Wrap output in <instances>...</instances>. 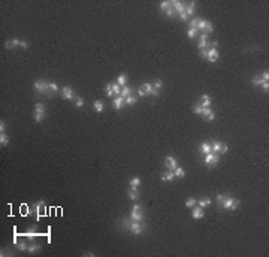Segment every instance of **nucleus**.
<instances>
[{
    "label": "nucleus",
    "instance_id": "f257e3e1",
    "mask_svg": "<svg viewBox=\"0 0 269 257\" xmlns=\"http://www.w3.org/2000/svg\"><path fill=\"white\" fill-rule=\"evenodd\" d=\"M33 88L36 93L39 94H49V82L43 81V79H36L35 84H33Z\"/></svg>",
    "mask_w": 269,
    "mask_h": 257
},
{
    "label": "nucleus",
    "instance_id": "f03ea898",
    "mask_svg": "<svg viewBox=\"0 0 269 257\" xmlns=\"http://www.w3.org/2000/svg\"><path fill=\"white\" fill-rule=\"evenodd\" d=\"M221 206H223V209H226V211H229V209H236V208L239 206V200L236 199V197L226 196V199L223 200Z\"/></svg>",
    "mask_w": 269,
    "mask_h": 257
},
{
    "label": "nucleus",
    "instance_id": "7ed1b4c3",
    "mask_svg": "<svg viewBox=\"0 0 269 257\" xmlns=\"http://www.w3.org/2000/svg\"><path fill=\"white\" fill-rule=\"evenodd\" d=\"M43 118H45V105L36 103L35 105V121L36 123H42Z\"/></svg>",
    "mask_w": 269,
    "mask_h": 257
},
{
    "label": "nucleus",
    "instance_id": "20e7f679",
    "mask_svg": "<svg viewBox=\"0 0 269 257\" xmlns=\"http://www.w3.org/2000/svg\"><path fill=\"white\" fill-rule=\"evenodd\" d=\"M205 164H208V166H215V164L218 163V160H220V157H218V154L217 153H209V154H206L205 156Z\"/></svg>",
    "mask_w": 269,
    "mask_h": 257
},
{
    "label": "nucleus",
    "instance_id": "39448f33",
    "mask_svg": "<svg viewBox=\"0 0 269 257\" xmlns=\"http://www.w3.org/2000/svg\"><path fill=\"white\" fill-rule=\"evenodd\" d=\"M129 230L132 232L133 235H141L142 230H144V226L141 224V221H130V226H129Z\"/></svg>",
    "mask_w": 269,
    "mask_h": 257
},
{
    "label": "nucleus",
    "instance_id": "423d86ee",
    "mask_svg": "<svg viewBox=\"0 0 269 257\" xmlns=\"http://www.w3.org/2000/svg\"><path fill=\"white\" fill-rule=\"evenodd\" d=\"M165 166L168 170H175L176 166H178V163H176V159L172 156H168L166 159H165Z\"/></svg>",
    "mask_w": 269,
    "mask_h": 257
},
{
    "label": "nucleus",
    "instance_id": "0eeeda50",
    "mask_svg": "<svg viewBox=\"0 0 269 257\" xmlns=\"http://www.w3.org/2000/svg\"><path fill=\"white\" fill-rule=\"evenodd\" d=\"M151 91H153V84L145 82V84H142L141 87H139L138 94H139V96H145V94H151Z\"/></svg>",
    "mask_w": 269,
    "mask_h": 257
},
{
    "label": "nucleus",
    "instance_id": "6e6552de",
    "mask_svg": "<svg viewBox=\"0 0 269 257\" xmlns=\"http://www.w3.org/2000/svg\"><path fill=\"white\" fill-rule=\"evenodd\" d=\"M61 94H63V97L66 99V100H73L75 99V94H73V90H72L69 85H66V87H63V90H61Z\"/></svg>",
    "mask_w": 269,
    "mask_h": 257
},
{
    "label": "nucleus",
    "instance_id": "1a4fd4ad",
    "mask_svg": "<svg viewBox=\"0 0 269 257\" xmlns=\"http://www.w3.org/2000/svg\"><path fill=\"white\" fill-rule=\"evenodd\" d=\"M35 212H36V220H39V218H41V217L45 214V203H43V200H41L39 203H36Z\"/></svg>",
    "mask_w": 269,
    "mask_h": 257
},
{
    "label": "nucleus",
    "instance_id": "9d476101",
    "mask_svg": "<svg viewBox=\"0 0 269 257\" xmlns=\"http://www.w3.org/2000/svg\"><path fill=\"white\" fill-rule=\"evenodd\" d=\"M172 3V8H174V11L176 12V14H182V12H186V6L182 5L181 2H178V0H174V2H170Z\"/></svg>",
    "mask_w": 269,
    "mask_h": 257
},
{
    "label": "nucleus",
    "instance_id": "9b49d317",
    "mask_svg": "<svg viewBox=\"0 0 269 257\" xmlns=\"http://www.w3.org/2000/svg\"><path fill=\"white\" fill-rule=\"evenodd\" d=\"M206 58H208L209 61H212V63L217 61L218 60V51L215 49V48H208V57Z\"/></svg>",
    "mask_w": 269,
    "mask_h": 257
},
{
    "label": "nucleus",
    "instance_id": "f8f14e48",
    "mask_svg": "<svg viewBox=\"0 0 269 257\" xmlns=\"http://www.w3.org/2000/svg\"><path fill=\"white\" fill-rule=\"evenodd\" d=\"M199 151L202 154H209V153H212V150H211V144L209 142H202L200 145H199Z\"/></svg>",
    "mask_w": 269,
    "mask_h": 257
},
{
    "label": "nucleus",
    "instance_id": "ddd939ff",
    "mask_svg": "<svg viewBox=\"0 0 269 257\" xmlns=\"http://www.w3.org/2000/svg\"><path fill=\"white\" fill-rule=\"evenodd\" d=\"M124 99L121 97V96H118V97H114V100H112V106H114V109H121L123 106H124Z\"/></svg>",
    "mask_w": 269,
    "mask_h": 257
},
{
    "label": "nucleus",
    "instance_id": "4468645a",
    "mask_svg": "<svg viewBox=\"0 0 269 257\" xmlns=\"http://www.w3.org/2000/svg\"><path fill=\"white\" fill-rule=\"evenodd\" d=\"M19 42H21V41H18V39H9V41H6L5 48L6 49H14V48L19 47Z\"/></svg>",
    "mask_w": 269,
    "mask_h": 257
},
{
    "label": "nucleus",
    "instance_id": "2eb2a0df",
    "mask_svg": "<svg viewBox=\"0 0 269 257\" xmlns=\"http://www.w3.org/2000/svg\"><path fill=\"white\" fill-rule=\"evenodd\" d=\"M192 217H193V218H202V217H203V208L193 206L192 208Z\"/></svg>",
    "mask_w": 269,
    "mask_h": 257
},
{
    "label": "nucleus",
    "instance_id": "dca6fc26",
    "mask_svg": "<svg viewBox=\"0 0 269 257\" xmlns=\"http://www.w3.org/2000/svg\"><path fill=\"white\" fill-rule=\"evenodd\" d=\"M199 105H200L202 108H209V106H211V97H209L208 94H203V96L200 97Z\"/></svg>",
    "mask_w": 269,
    "mask_h": 257
},
{
    "label": "nucleus",
    "instance_id": "f3484780",
    "mask_svg": "<svg viewBox=\"0 0 269 257\" xmlns=\"http://www.w3.org/2000/svg\"><path fill=\"white\" fill-rule=\"evenodd\" d=\"M130 220L133 221H142L144 220V214L141 211H132V214H130Z\"/></svg>",
    "mask_w": 269,
    "mask_h": 257
},
{
    "label": "nucleus",
    "instance_id": "a211bd4d",
    "mask_svg": "<svg viewBox=\"0 0 269 257\" xmlns=\"http://www.w3.org/2000/svg\"><path fill=\"white\" fill-rule=\"evenodd\" d=\"M202 117L205 118L206 121H212L214 118H215V115H214V112L209 108H205V111H203V114H202Z\"/></svg>",
    "mask_w": 269,
    "mask_h": 257
},
{
    "label": "nucleus",
    "instance_id": "6ab92c4d",
    "mask_svg": "<svg viewBox=\"0 0 269 257\" xmlns=\"http://www.w3.org/2000/svg\"><path fill=\"white\" fill-rule=\"evenodd\" d=\"M162 180H163V181H174V180H175V174H174V170H166V172H163Z\"/></svg>",
    "mask_w": 269,
    "mask_h": 257
},
{
    "label": "nucleus",
    "instance_id": "aec40b11",
    "mask_svg": "<svg viewBox=\"0 0 269 257\" xmlns=\"http://www.w3.org/2000/svg\"><path fill=\"white\" fill-rule=\"evenodd\" d=\"M209 205H211V199H209V197H202V199L198 200V206H200V208H205V206H209Z\"/></svg>",
    "mask_w": 269,
    "mask_h": 257
},
{
    "label": "nucleus",
    "instance_id": "412c9836",
    "mask_svg": "<svg viewBox=\"0 0 269 257\" xmlns=\"http://www.w3.org/2000/svg\"><path fill=\"white\" fill-rule=\"evenodd\" d=\"M127 196H129V197H130V199H132V200H138V199H139V193L136 192V188H132V187L129 188V192H127Z\"/></svg>",
    "mask_w": 269,
    "mask_h": 257
},
{
    "label": "nucleus",
    "instance_id": "4be33fe9",
    "mask_svg": "<svg viewBox=\"0 0 269 257\" xmlns=\"http://www.w3.org/2000/svg\"><path fill=\"white\" fill-rule=\"evenodd\" d=\"M211 150H212V153H220V150H221V142L220 141H212L211 142Z\"/></svg>",
    "mask_w": 269,
    "mask_h": 257
},
{
    "label": "nucleus",
    "instance_id": "5701e85b",
    "mask_svg": "<svg viewBox=\"0 0 269 257\" xmlns=\"http://www.w3.org/2000/svg\"><path fill=\"white\" fill-rule=\"evenodd\" d=\"M117 84L118 85H120V87H121V85H123V87H126V84H127V75H120V76H118L117 78Z\"/></svg>",
    "mask_w": 269,
    "mask_h": 257
},
{
    "label": "nucleus",
    "instance_id": "b1692460",
    "mask_svg": "<svg viewBox=\"0 0 269 257\" xmlns=\"http://www.w3.org/2000/svg\"><path fill=\"white\" fill-rule=\"evenodd\" d=\"M174 174H175V178H184L186 176V170L180 168V166H176V169L174 170Z\"/></svg>",
    "mask_w": 269,
    "mask_h": 257
},
{
    "label": "nucleus",
    "instance_id": "393cba45",
    "mask_svg": "<svg viewBox=\"0 0 269 257\" xmlns=\"http://www.w3.org/2000/svg\"><path fill=\"white\" fill-rule=\"evenodd\" d=\"M129 96H132V88L126 85V87H123V88H121V97H123V99H126V97H129Z\"/></svg>",
    "mask_w": 269,
    "mask_h": 257
},
{
    "label": "nucleus",
    "instance_id": "a878e982",
    "mask_svg": "<svg viewBox=\"0 0 269 257\" xmlns=\"http://www.w3.org/2000/svg\"><path fill=\"white\" fill-rule=\"evenodd\" d=\"M129 184H130V187H132V188H138V187L141 186V180L138 176H135V178H132V180L129 181Z\"/></svg>",
    "mask_w": 269,
    "mask_h": 257
},
{
    "label": "nucleus",
    "instance_id": "bb28decb",
    "mask_svg": "<svg viewBox=\"0 0 269 257\" xmlns=\"http://www.w3.org/2000/svg\"><path fill=\"white\" fill-rule=\"evenodd\" d=\"M39 250H41V245H39V244H30V245L27 247V251L29 253H37L39 251Z\"/></svg>",
    "mask_w": 269,
    "mask_h": 257
},
{
    "label": "nucleus",
    "instance_id": "cd10ccee",
    "mask_svg": "<svg viewBox=\"0 0 269 257\" xmlns=\"http://www.w3.org/2000/svg\"><path fill=\"white\" fill-rule=\"evenodd\" d=\"M93 106H94V111H96V112H103V109H105L103 103H102V102H99V100H94Z\"/></svg>",
    "mask_w": 269,
    "mask_h": 257
},
{
    "label": "nucleus",
    "instance_id": "c85d7f7f",
    "mask_svg": "<svg viewBox=\"0 0 269 257\" xmlns=\"http://www.w3.org/2000/svg\"><path fill=\"white\" fill-rule=\"evenodd\" d=\"M24 236H25V238H27V239H30V241H35V239H36V236H39V235H37V233L35 232L33 229H30V230H29V232L25 233Z\"/></svg>",
    "mask_w": 269,
    "mask_h": 257
},
{
    "label": "nucleus",
    "instance_id": "c756f323",
    "mask_svg": "<svg viewBox=\"0 0 269 257\" xmlns=\"http://www.w3.org/2000/svg\"><path fill=\"white\" fill-rule=\"evenodd\" d=\"M212 31H214V24L206 19V21H205V33H206V35H209V33H212Z\"/></svg>",
    "mask_w": 269,
    "mask_h": 257
},
{
    "label": "nucleus",
    "instance_id": "7c9ffc66",
    "mask_svg": "<svg viewBox=\"0 0 269 257\" xmlns=\"http://www.w3.org/2000/svg\"><path fill=\"white\" fill-rule=\"evenodd\" d=\"M105 94L108 97H114V91H112V84H106L105 85Z\"/></svg>",
    "mask_w": 269,
    "mask_h": 257
},
{
    "label": "nucleus",
    "instance_id": "2f4dec72",
    "mask_svg": "<svg viewBox=\"0 0 269 257\" xmlns=\"http://www.w3.org/2000/svg\"><path fill=\"white\" fill-rule=\"evenodd\" d=\"M186 205H187V208H193V206L198 205V199H194V197H188V199L186 200Z\"/></svg>",
    "mask_w": 269,
    "mask_h": 257
},
{
    "label": "nucleus",
    "instance_id": "473e14b6",
    "mask_svg": "<svg viewBox=\"0 0 269 257\" xmlns=\"http://www.w3.org/2000/svg\"><path fill=\"white\" fill-rule=\"evenodd\" d=\"M8 144H9L8 135H6V133H2V135H0V145H2V147H6Z\"/></svg>",
    "mask_w": 269,
    "mask_h": 257
},
{
    "label": "nucleus",
    "instance_id": "72a5a7b5",
    "mask_svg": "<svg viewBox=\"0 0 269 257\" xmlns=\"http://www.w3.org/2000/svg\"><path fill=\"white\" fill-rule=\"evenodd\" d=\"M198 29H192L190 27L188 29V31H187V36H188V39H194V37H198Z\"/></svg>",
    "mask_w": 269,
    "mask_h": 257
},
{
    "label": "nucleus",
    "instance_id": "f704fd0d",
    "mask_svg": "<svg viewBox=\"0 0 269 257\" xmlns=\"http://www.w3.org/2000/svg\"><path fill=\"white\" fill-rule=\"evenodd\" d=\"M170 6H172V5H170L169 0H163V2L160 3V11H162V12H165L166 9H169V8H170Z\"/></svg>",
    "mask_w": 269,
    "mask_h": 257
},
{
    "label": "nucleus",
    "instance_id": "c9c22d12",
    "mask_svg": "<svg viewBox=\"0 0 269 257\" xmlns=\"http://www.w3.org/2000/svg\"><path fill=\"white\" fill-rule=\"evenodd\" d=\"M194 11H196V9H194V3L192 2V3H190L187 8H186V14H187L188 17H190V15H194Z\"/></svg>",
    "mask_w": 269,
    "mask_h": 257
},
{
    "label": "nucleus",
    "instance_id": "e433bc0d",
    "mask_svg": "<svg viewBox=\"0 0 269 257\" xmlns=\"http://www.w3.org/2000/svg\"><path fill=\"white\" fill-rule=\"evenodd\" d=\"M112 91H114V96L118 97V96H121V87L118 84H112Z\"/></svg>",
    "mask_w": 269,
    "mask_h": 257
},
{
    "label": "nucleus",
    "instance_id": "4c0bfd02",
    "mask_svg": "<svg viewBox=\"0 0 269 257\" xmlns=\"http://www.w3.org/2000/svg\"><path fill=\"white\" fill-rule=\"evenodd\" d=\"M170 5H172V3H170ZM163 14H165L166 17H169V18H174V17L176 15V12L174 11V8H172V6H170V8H169V9H166L165 12H163Z\"/></svg>",
    "mask_w": 269,
    "mask_h": 257
},
{
    "label": "nucleus",
    "instance_id": "58836bf2",
    "mask_svg": "<svg viewBox=\"0 0 269 257\" xmlns=\"http://www.w3.org/2000/svg\"><path fill=\"white\" fill-rule=\"evenodd\" d=\"M136 102H138V97H133V96H129V97L124 99V103H126V105H133Z\"/></svg>",
    "mask_w": 269,
    "mask_h": 257
},
{
    "label": "nucleus",
    "instance_id": "ea45409f",
    "mask_svg": "<svg viewBox=\"0 0 269 257\" xmlns=\"http://www.w3.org/2000/svg\"><path fill=\"white\" fill-rule=\"evenodd\" d=\"M17 247H18V250L19 251H25L27 250V244H25V241H18V244H17Z\"/></svg>",
    "mask_w": 269,
    "mask_h": 257
},
{
    "label": "nucleus",
    "instance_id": "a19ab883",
    "mask_svg": "<svg viewBox=\"0 0 269 257\" xmlns=\"http://www.w3.org/2000/svg\"><path fill=\"white\" fill-rule=\"evenodd\" d=\"M162 85H163L162 79H156V81L153 82V88H154V90H157V91H160V88H162Z\"/></svg>",
    "mask_w": 269,
    "mask_h": 257
},
{
    "label": "nucleus",
    "instance_id": "79ce46f5",
    "mask_svg": "<svg viewBox=\"0 0 269 257\" xmlns=\"http://www.w3.org/2000/svg\"><path fill=\"white\" fill-rule=\"evenodd\" d=\"M203 111H205V108H202L200 105H196V106L193 108V112H194V114H198V115H202V114H203Z\"/></svg>",
    "mask_w": 269,
    "mask_h": 257
},
{
    "label": "nucleus",
    "instance_id": "37998d69",
    "mask_svg": "<svg viewBox=\"0 0 269 257\" xmlns=\"http://www.w3.org/2000/svg\"><path fill=\"white\" fill-rule=\"evenodd\" d=\"M199 17H196V18H193L192 19V21H188V24H190V27H192V29H196V27H198V24H199Z\"/></svg>",
    "mask_w": 269,
    "mask_h": 257
},
{
    "label": "nucleus",
    "instance_id": "c03bdc74",
    "mask_svg": "<svg viewBox=\"0 0 269 257\" xmlns=\"http://www.w3.org/2000/svg\"><path fill=\"white\" fill-rule=\"evenodd\" d=\"M75 106H76V108H82V106H84V99H82V97L76 96V102H75Z\"/></svg>",
    "mask_w": 269,
    "mask_h": 257
},
{
    "label": "nucleus",
    "instance_id": "a18cd8bd",
    "mask_svg": "<svg viewBox=\"0 0 269 257\" xmlns=\"http://www.w3.org/2000/svg\"><path fill=\"white\" fill-rule=\"evenodd\" d=\"M208 49L209 48V42L208 41H199V49Z\"/></svg>",
    "mask_w": 269,
    "mask_h": 257
},
{
    "label": "nucleus",
    "instance_id": "49530a36",
    "mask_svg": "<svg viewBox=\"0 0 269 257\" xmlns=\"http://www.w3.org/2000/svg\"><path fill=\"white\" fill-rule=\"evenodd\" d=\"M263 82H266V81H263L260 76H256V78H253V84H254V85H262Z\"/></svg>",
    "mask_w": 269,
    "mask_h": 257
},
{
    "label": "nucleus",
    "instance_id": "de8ad7c7",
    "mask_svg": "<svg viewBox=\"0 0 269 257\" xmlns=\"http://www.w3.org/2000/svg\"><path fill=\"white\" fill-rule=\"evenodd\" d=\"M49 90L54 91V93H57V91H58V85L55 82H49Z\"/></svg>",
    "mask_w": 269,
    "mask_h": 257
},
{
    "label": "nucleus",
    "instance_id": "09e8293b",
    "mask_svg": "<svg viewBox=\"0 0 269 257\" xmlns=\"http://www.w3.org/2000/svg\"><path fill=\"white\" fill-rule=\"evenodd\" d=\"M199 55L202 57V58H206L208 57V49L205 48V49H199Z\"/></svg>",
    "mask_w": 269,
    "mask_h": 257
},
{
    "label": "nucleus",
    "instance_id": "8fccbe9b",
    "mask_svg": "<svg viewBox=\"0 0 269 257\" xmlns=\"http://www.w3.org/2000/svg\"><path fill=\"white\" fill-rule=\"evenodd\" d=\"M227 153V145L221 142V150H220V154H226Z\"/></svg>",
    "mask_w": 269,
    "mask_h": 257
},
{
    "label": "nucleus",
    "instance_id": "3c124183",
    "mask_svg": "<svg viewBox=\"0 0 269 257\" xmlns=\"http://www.w3.org/2000/svg\"><path fill=\"white\" fill-rule=\"evenodd\" d=\"M19 47L24 48V49H27V48L30 47V43H29V42H25V41H21V42H19Z\"/></svg>",
    "mask_w": 269,
    "mask_h": 257
},
{
    "label": "nucleus",
    "instance_id": "603ef678",
    "mask_svg": "<svg viewBox=\"0 0 269 257\" xmlns=\"http://www.w3.org/2000/svg\"><path fill=\"white\" fill-rule=\"evenodd\" d=\"M224 199H226V196H224V194H217V202L220 203V205L223 203V200H224Z\"/></svg>",
    "mask_w": 269,
    "mask_h": 257
},
{
    "label": "nucleus",
    "instance_id": "864d4df0",
    "mask_svg": "<svg viewBox=\"0 0 269 257\" xmlns=\"http://www.w3.org/2000/svg\"><path fill=\"white\" fill-rule=\"evenodd\" d=\"M180 18L182 19V21H186V23L188 21V15L186 14V12H182V14H180Z\"/></svg>",
    "mask_w": 269,
    "mask_h": 257
},
{
    "label": "nucleus",
    "instance_id": "5fc2aeb1",
    "mask_svg": "<svg viewBox=\"0 0 269 257\" xmlns=\"http://www.w3.org/2000/svg\"><path fill=\"white\" fill-rule=\"evenodd\" d=\"M260 78H262V79H263V81H268V79H269V73H268V70H266V72H263V73H262V76H260Z\"/></svg>",
    "mask_w": 269,
    "mask_h": 257
},
{
    "label": "nucleus",
    "instance_id": "6e6d98bb",
    "mask_svg": "<svg viewBox=\"0 0 269 257\" xmlns=\"http://www.w3.org/2000/svg\"><path fill=\"white\" fill-rule=\"evenodd\" d=\"M262 88H263V91H265V93H268V90H269V84H268V81L262 84Z\"/></svg>",
    "mask_w": 269,
    "mask_h": 257
},
{
    "label": "nucleus",
    "instance_id": "4d7b16f0",
    "mask_svg": "<svg viewBox=\"0 0 269 257\" xmlns=\"http://www.w3.org/2000/svg\"><path fill=\"white\" fill-rule=\"evenodd\" d=\"M5 130H6V124L2 121L0 123V133H5Z\"/></svg>",
    "mask_w": 269,
    "mask_h": 257
},
{
    "label": "nucleus",
    "instance_id": "13d9d810",
    "mask_svg": "<svg viewBox=\"0 0 269 257\" xmlns=\"http://www.w3.org/2000/svg\"><path fill=\"white\" fill-rule=\"evenodd\" d=\"M199 41H208V35H206V33H202L200 37H199Z\"/></svg>",
    "mask_w": 269,
    "mask_h": 257
},
{
    "label": "nucleus",
    "instance_id": "bf43d9fd",
    "mask_svg": "<svg viewBox=\"0 0 269 257\" xmlns=\"http://www.w3.org/2000/svg\"><path fill=\"white\" fill-rule=\"evenodd\" d=\"M132 211H141V205H139V203H135L133 208H132Z\"/></svg>",
    "mask_w": 269,
    "mask_h": 257
},
{
    "label": "nucleus",
    "instance_id": "052dcab7",
    "mask_svg": "<svg viewBox=\"0 0 269 257\" xmlns=\"http://www.w3.org/2000/svg\"><path fill=\"white\" fill-rule=\"evenodd\" d=\"M159 94H160L159 91H157V90H154V88H153V91H151V96H154V97H159Z\"/></svg>",
    "mask_w": 269,
    "mask_h": 257
},
{
    "label": "nucleus",
    "instance_id": "680f3d73",
    "mask_svg": "<svg viewBox=\"0 0 269 257\" xmlns=\"http://www.w3.org/2000/svg\"><path fill=\"white\" fill-rule=\"evenodd\" d=\"M84 256H88V257H93V256H94V254H93V253H85V254H84Z\"/></svg>",
    "mask_w": 269,
    "mask_h": 257
}]
</instances>
